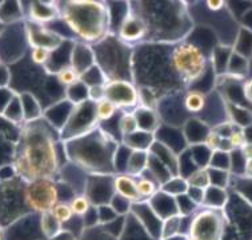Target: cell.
Returning a JSON list of instances; mask_svg holds the SVG:
<instances>
[{"label":"cell","instance_id":"obj_1","mask_svg":"<svg viewBox=\"0 0 252 240\" xmlns=\"http://www.w3.org/2000/svg\"><path fill=\"white\" fill-rule=\"evenodd\" d=\"M54 132L58 131L43 118L32 123H26L22 129L14 167L24 183L39 179L55 180L62 171L58 148L59 138H56Z\"/></svg>","mask_w":252,"mask_h":240},{"label":"cell","instance_id":"obj_2","mask_svg":"<svg viewBox=\"0 0 252 240\" xmlns=\"http://www.w3.org/2000/svg\"><path fill=\"white\" fill-rule=\"evenodd\" d=\"M62 143L67 162L87 175H115V157L120 142L100 124Z\"/></svg>","mask_w":252,"mask_h":240},{"label":"cell","instance_id":"obj_3","mask_svg":"<svg viewBox=\"0 0 252 240\" xmlns=\"http://www.w3.org/2000/svg\"><path fill=\"white\" fill-rule=\"evenodd\" d=\"M60 19L78 40L94 46L111 33L108 3L94 0H72L59 4Z\"/></svg>","mask_w":252,"mask_h":240},{"label":"cell","instance_id":"obj_4","mask_svg":"<svg viewBox=\"0 0 252 240\" xmlns=\"http://www.w3.org/2000/svg\"><path fill=\"white\" fill-rule=\"evenodd\" d=\"M142 7L139 14L146 20L147 37L144 42L176 44L183 42L192 31V18L187 8V3L165 1L164 11H148Z\"/></svg>","mask_w":252,"mask_h":240},{"label":"cell","instance_id":"obj_5","mask_svg":"<svg viewBox=\"0 0 252 240\" xmlns=\"http://www.w3.org/2000/svg\"><path fill=\"white\" fill-rule=\"evenodd\" d=\"M95 60L107 80L133 82V46L120 40L115 33L92 46Z\"/></svg>","mask_w":252,"mask_h":240},{"label":"cell","instance_id":"obj_6","mask_svg":"<svg viewBox=\"0 0 252 240\" xmlns=\"http://www.w3.org/2000/svg\"><path fill=\"white\" fill-rule=\"evenodd\" d=\"M171 67L182 84H193L206 75L210 58L202 47L191 40L171 46Z\"/></svg>","mask_w":252,"mask_h":240},{"label":"cell","instance_id":"obj_7","mask_svg":"<svg viewBox=\"0 0 252 240\" xmlns=\"http://www.w3.org/2000/svg\"><path fill=\"white\" fill-rule=\"evenodd\" d=\"M62 202L59 184L54 179H39L24 184V203L35 212H48Z\"/></svg>","mask_w":252,"mask_h":240},{"label":"cell","instance_id":"obj_8","mask_svg":"<svg viewBox=\"0 0 252 240\" xmlns=\"http://www.w3.org/2000/svg\"><path fill=\"white\" fill-rule=\"evenodd\" d=\"M99 124L100 123L96 118V104L95 103L87 100L82 104L73 106V110L67 123L60 131V142H65L69 139L87 134L88 131H91Z\"/></svg>","mask_w":252,"mask_h":240},{"label":"cell","instance_id":"obj_9","mask_svg":"<svg viewBox=\"0 0 252 240\" xmlns=\"http://www.w3.org/2000/svg\"><path fill=\"white\" fill-rule=\"evenodd\" d=\"M224 219L219 210L203 208L191 219L188 239L189 240H219L223 234Z\"/></svg>","mask_w":252,"mask_h":240},{"label":"cell","instance_id":"obj_10","mask_svg":"<svg viewBox=\"0 0 252 240\" xmlns=\"http://www.w3.org/2000/svg\"><path fill=\"white\" fill-rule=\"evenodd\" d=\"M106 99L120 111L135 110L139 106L138 86L128 80H110L104 86Z\"/></svg>","mask_w":252,"mask_h":240},{"label":"cell","instance_id":"obj_11","mask_svg":"<svg viewBox=\"0 0 252 240\" xmlns=\"http://www.w3.org/2000/svg\"><path fill=\"white\" fill-rule=\"evenodd\" d=\"M24 31L28 46H31V48H44L52 52L67 42V37L60 35L58 31H54L44 24L33 23L31 20L24 23Z\"/></svg>","mask_w":252,"mask_h":240},{"label":"cell","instance_id":"obj_12","mask_svg":"<svg viewBox=\"0 0 252 240\" xmlns=\"http://www.w3.org/2000/svg\"><path fill=\"white\" fill-rule=\"evenodd\" d=\"M115 175H87L83 195H86L94 207L110 204L115 195Z\"/></svg>","mask_w":252,"mask_h":240},{"label":"cell","instance_id":"obj_13","mask_svg":"<svg viewBox=\"0 0 252 240\" xmlns=\"http://www.w3.org/2000/svg\"><path fill=\"white\" fill-rule=\"evenodd\" d=\"M147 32H148V28H147L146 20L143 19L142 15L139 14L138 11L129 9L128 14L126 15L123 22L118 27L116 36L119 37L122 42L133 46V44L144 42Z\"/></svg>","mask_w":252,"mask_h":240},{"label":"cell","instance_id":"obj_14","mask_svg":"<svg viewBox=\"0 0 252 240\" xmlns=\"http://www.w3.org/2000/svg\"><path fill=\"white\" fill-rule=\"evenodd\" d=\"M95 64L96 60L92 46L80 40H73L71 56H69V65L73 69H76L79 74L83 75Z\"/></svg>","mask_w":252,"mask_h":240},{"label":"cell","instance_id":"obj_15","mask_svg":"<svg viewBox=\"0 0 252 240\" xmlns=\"http://www.w3.org/2000/svg\"><path fill=\"white\" fill-rule=\"evenodd\" d=\"M60 19V8L58 3L52 1H31L28 7V20L33 23L44 24L52 23Z\"/></svg>","mask_w":252,"mask_h":240},{"label":"cell","instance_id":"obj_16","mask_svg":"<svg viewBox=\"0 0 252 240\" xmlns=\"http://www.w3.org/2000/svg\"><path fill=\"white\" fill-rule=\"evenodd\" d=\"M211 125L207 124L206 121L202 118H199V116L189 118L184 123L183 127H182L184 139L187 142L188 147L206 143V139L208 136V134L211 132Z\"/></svg>","mask_w":252,"mask_h":240},{"label":"cell","instance_id":"obj_17","mask_svg":"<svg viewBox=\"0 0 252 240\" xmlns=\"http://www.w3.org/2000/svg\"><path fill=\"white\" fill-rule=\"evenodd\" d=\"M147 202L150 204V207L152 208V211L160 217L163 222L168 217L180 215L176 198L167 195L160 188L158 189V192L151 199H148Z\"/></svg>","mask_w":252,"mask_h":240},{"label":"cell","instance_id":"obj_18","mask_svg":"<svg viewBox=\"0 0 252 240\" xmlns=\"http://www.w3.org/2000/svg\"><path fill=\"white\" fill-rule=\"evenodd\" d=\"M72 110L73 104H71L67 99H64V100H60L54 106H51L48 110H46L43 114V119L46 120L55 131H58V134H60V131L63 129V127L67 123Z\"/></svg>","mask_w":252,"mask_h":240},{"label":"cell","instance_id":"obj_19","mask_svg":"<svg viewBox=\"0 0 252 240\" xmlns=\"http://www.w3.org/2000/svg\"><path fill=\"white\" fill-rule=\"evenodd\" d=\"M114 191L115 195L122 196L129 203H138L142 202L140 194L138 189V179L132 176L126 175V174H119L115 175L114 178Z\"/></svg>","mask_w":252,"mask_h":240},{"label":"cell","instance_id":"obj_20","mask_svg":"<svg viewBox=\"0 0 252 240\" xmlns=\"http://www.w3.org/2000/svg\"><path fill=\"white\" fill-rule=\"evenodd\" d=\"M132 112L135 118H136L138 128L140 131H144V132H150V134L155 135L156 131L159 129V127L163 123L156 110H150V108L138 106Z\"/></svg>","mask_w":252,"mask_h":240},{"label":"cell","instance_id":"obj_21","mask_svg":"<svg viewBox=\"0 0 252 240\" xmlns=\"http://www.w3.org/2000/svg\"><path fill=\"white\" fill-rule=\"evenodd\" d=\"M148 152L158 157L170 170L172 176L179 175V156L165 144L160 143L159 140H155V143L152 144V147L150 148Z\"/></svg>","mask_w":252,"mask_h":240},{"label":"cell","instance_id":"obj_22","mask_svg":"<svg viewBox=\"0 0 252 240\" xmlns=\"http://www.w3.org/2000/svg\"><path fill=\"white\" fill-rule=\"evenodd\" d=\"M155 135L144 131H135L133 134L127 135L120 139V144L128 148L131 151H150L152 144L155 143Z\"/></svg>","mask_w":252,"mask_h":240},{"label":"cell","instance_id":"obj_23","mask_svg":"<svg viewBox=\"0 0 252 240\" xmlns=\"http://www.w3.org/2000/svg\"><path fill=\"white\" fill-rule=\"evenodd\" d=\"M232 46L220 43L212 50L211 58H210V64L212 65V69L215 71L218 76H224L227 74V67H228L229 58L232 54Z\"/></svg>","mask_w":252,"mask_h":240},{"label":"cell","instance_id":"obj_24","mask_svg":"<svg viewBox=\"0 0 252 240\" xmlns=\"http://www.w3.org/2000/svg\"><path fill=\"white\" fill-rule=\"evenodd\" d=\"M19 97H20L22 107H23V115L26 123H32V121L40 120L43 118L44 111H43L40 103L35 95H32L31 92H22L19 93Z\"/></svg>","mask_w":252,"mask_h":240},{"label":"cell","instance_id":"obj_25","mask_svg":"<svg viewBox=\"0 0 252 240\" xmlns=\"http://www.w3.org/2000/svg\"><path fill=\"white\" fill-rule=\"evenodd\" d=\"M207 103H208V95L200 90H189L184 93V110L191 115H197V114L204 111Z\"/></svg>","mask_w":252,"mask_h":240},{"label":"cell","instance_id":"obj_26","mask_svg":"<svg viewBox=\"0 0 252 240\" xmlns=\"http://www.w3.org/2000/svg\"><path fill=\"white\" fill-rule=\"evenodd\" d=\"M148 151H131L129 150L128 160L126 166V175L132 178H140L146 172L147 164H148Z\"/></svg>","mask_w":252,"mask_h":240},{"label":"cell","instance_id":"obj_27","mask_svg":"<svg viewBox=\"0 0 252 240\" xmlns=\"http://www.w3.org/2000/svg\"><path fill=\"white\" fill-rule=\"evenodd\" d=\"M228 202V192L225 188H219L210 185L204 189V199H203L202 207L210 210H219L221 211L223 207Z\"/></svg>","mask_w":252,"mask_h":240},{"label":"cell","instance_id":"obj_28","mask_svg":"<svg viewBox=\"0 0 252 240\" xmlns=\"http://www.w3.org/2000/svg\"><path fill=\"white\" fill-rule=\"evenodd\" d=\"M24 16L22 3L19 1H1L0 3V20L5 26L19 23Z\"/></svg>","mask_w":252,"mask_h":240},{"label":"cell","instance_id":"obj_29","mask_svg":"<svg viewBox=\"0 0 252 240\" xmlns=\"http://www.w3.org/2000/svg\"><path fill=\"white\" fill-rule=\"evenodd\" d=\"M250 71V60L246 59L244 56L239 55L235 51H232L231 58H229L228 67H227V74L232 78L243 79Z\"/></svg>","mask_w":252,"mask_h":240},{"label":"cell","instance_id":"obj_30","mask_svg":"<svg viewBox=\"0 0 252 240\" xmlns=\"http://www.w3.org/2000/svg\"><path fill=\"white\" fill-rule=\"evenodd\" d=\"M159 188L165 192L170 196H174V198H179V196H183L188 192V188H189V184L186 178L183 176H172L171 179H168L165 183L159 187Z\"/></svg>","mask_w":252,"mask_h":240},{"label":"cell","instance_id":"obj_31","mask_svg":"<svg viewBox=\"0 0 252 240\" xmlns=\"http://www.w3.org/2000/svg\"><path fill=\"white\" fill-rule=\"evenodd\" d=\"M232 50L236 54L250 60V58L252 56V31H250L247 28H242L239 31L236 39H235Z\"/></svg>","mask_w":252,"mask_h":240},{"label":"cell","instance_id":"obj_32","mask_svg":"<svg viewBox=\"0 0 252 240\" xmlns=\"http://www.w3.org/2000/svg\"><path fill=\"white\" fill-rule=\"evenodd\" d=\"M1 118L7 121H9L11 124H19L23 123L24 115H23V107L20 103V97L19 93H15V96L12 97V100L9 102V104L5 108L4 114L1 115Z\"/></svg>","mask_w":252,"mask_h":240},{"label":"cell","instance_id":"obj_33","mask_svg":"<svg viewBox=\"0 0 252 240\" xmlns=\"http://www.w3.org/2000/svg\"><path fill=\"white\" fill-rule=\"evenodd\" d=\"M65 99L73 106H78L88 100V87L79 80L72 86L65 88Z\"/></svg>","mask_w":252,"mask_h":240},{"label":"cell","instance_id":"obj_34","mask_svg":"<svg viewBox=\"0 0 252 240\" xmlns=\"http://www.w3.org/2000/svg\"><path fill=\"white\" fill-rule=\"evenodd\" d=\"M40 227L43 234L47 236V238H55L58 234H59L63 227H62V223L55 217V215L52 213V211H48V212L41 213L40 217Z\"/></svg>","mask_w":252,"mask_h":240},{"label":"cell","instance_id":"obj_35","mask_svg":"<svg viewBox=\"0 0 252 240\" xmlns=\"http://www.w3.org/2000/svg\"><path fill=\"white\" fill-rule=\"evenodd\" d=\"M138 129V123H136V118L133 115V112L123 111L122 116L119 118V121H118V131L120 134V139L127 135L133 134Z\"/></svg>","mask_w":252,"mask_h":240},{"label":"cell","instance_id":"obj_36","mask_svg":"<svg viewBox=\"0 0 252 240\" xmlns=\"http://www.w3.org/2000/svg\"><path fill=\"white\" fill-rule=\"evenodd\" d=\"M187 181L189 187H195V188L200 189L208 188L211 185L208 168H197L196 171H193L191 175L188 176Z\"/></svg>","mask_w":252,"mask_h":240},{"label":"cell","instance_id":"obj_37","mask_svg":"<svg viewBox=\"0 0 252 240\" xmlns=\"http://www.w3.org/2000/svg\"><path fill=\"white\" fill-rule=\"evenodd\" d=\"M69 206L72 208L73 216H79V217H84L87 215V212L91 210L94 206L91 204V202L88 200V198L86 195H76L71 199L69 202Z\"/></svg>","mask_w":252,"mask_h":240},{"label":"cell","instance_id":"obj_38","mask_svg":"<svg viewBox=\"0 0 252 240\" xmlns=\"http://www.w3.org/2000/svg\"><path fill=\"white\" fill-rule=\"evenodd\" d=\"M229 153L223 152V151H212L208 168L231 172V156H229Z\"/></svg>","mask_w":252,"mask_h":240},{"label":"cell","instance_id":"obj_39","mask_svg":"<svg viewBox=\"0 0 252 240\" xmlns=\"http://www.w3.org/2000/svg\"><path fill=\"white\" fill-rule=\"evenodd\" d=\"M119 111L114 103H111L110 100H101V102L96 103V118L99 120V123L103 121H110L115 118L116 112Z\"/></svg>","mask_w":252,"mask_h":240},{"label":"cell","instance_id":"obj_40","mask_svg":"<svg viewBox=\"0 0 252 240\" xmlns=\"http://www.w3.org/2000/svg\"><path fill=\"white\" fill-rule=\"evenodd\" d=\"M55 76L58 83L60 86H64L65 88L72 86V84H75L76 82L80 80V74H79L76 69H73L71 65H67L64 68L59 69L55 74Z\"/></svg>","mask_w":252,"mask_h":240},{"label":"cell","instance_id":"obj_41","mask_svg":"<svg viewBox=\"0 0 252 240\" xmlns=\"http://www.w3.org/2000/svg\"><path fill=\"white\" fill-rule=\"evenodd\" d=\"M182 222H183V216L182 215H175L168 219H165L163 222V227H161V235L164 239L176 236L180 232V227H182Z\"/></svg>","mask_w":252,"mask_h":240},{"label":"cell","instance_id":"obj_42","mask_svg":"<svg viewBox=\"0 0 252 240\" xmlns=\"http://www.w3.org/2000/svg\"><path fill=\"white\" fill-rule=\"evenodd\" d=\"M138 189L142 200H148V199H151L158 192L159 185L156 184L155 181L150 179V178L140 176V178H138Z\"/></svg>","mask_w":252,"mask_h":240},{"label":"cell","instance_id":"obj_43","mask_svg":"<svg viewBox=\"0 0 252 240\" xmlns=\"http://www.w3.org/2000/svg\"><path fill=\"white\" fill-rule=\"evenodd\" d=\"M231 156V174L235 175H246L247 172V160L244 159L240 150H234L229 153Z\"/></svg>","mask_w":252,"mask_h":240},{"label":"cell","instance_id":"obj_44","mask_svg":"<svg viewBox=\"0 0 252 240\" xmlns=\"http://www.w3.org/2000/svg\"><path fill=\"white\" fill-rule=\"evenodd\" d=\"M208 172H210V181H211V185H214V187H219V188H227V187H228L231 172L221 171V170H215V168H208Z\"/></svg>","mask_w":252,"mask_h":240},{"label":"cell","instance_id":"obj_45","mask_svg":"<svg viewBox=\"0 0 252 240\" xmlns=\"http://www.w3.org/2000/svg\"><path fill=\"white\" fill-rule=\"evenodd\" d=\"M52 213L55 215L56 219H58L62 224L69 222L73 217L72 208H71L68 202H59L55 207L52 208Z\"/></svg>","mask_w":252,"mask_h":240},{"label":"cell","instance_id":"obj_46","mask_svg":"<svg viewBox=\"0 0 252 240\" xmlns=\"http://www.w3.org/2000/svg\"><path fill=\"white\" fill-rule=\"evenodd\" d=\"M97 212V220L101 223V224H108V223H112L114 220H116L119 215L116 213L114 208L111 207L110 204H104V206H99L96 207Z\"/></svg>","mask_w":252,"mask_h":240},{"label":"cell","instance_id":"obj_47","mask_svg":"<svg viewBox=\"0 0 252 240\" xmlns=\"http://www.w3.org/2000/svg\"><path fill=\"white\" fill-rule=\"evenodd\" d=\"M51 54L52 52L44 50V48H32L31 50V60H32L33 64L47 67L51 60Z\"/></svg>","mask_w":252,"mask_h":240},{"label":"cell","instance_id":"obj_48","mask_svg":"<svg viewBox=\"0 0 252 240\" xmlns=\"http://www.w3.org/2000/svg\"><path fill=\"white\" fill-rule=\"evenodd\" d=\"M110 206L114 208L118 215H126V213L131 212V206H132V203H129L128 200H126L122 196L114 195V198L110 202Z\"/></svg>","mask_w":252,"mask_h":240},{"label":"cell","instance_id":"obj_49","mask_svg":"<svg viewBox=\"0 0 252 240\" xmlns=\"http://www.w3.org/2000/svg\"><path fill=\"white\" fill-rule=\"evenodd\" d=\"M229 142L232 144V147L234 150H240V148L243 147L244 144L247 143V140H246V135H244V129L238 128V127H235L234 131L231 132V135L228 136Z\"/></svg>","mask_w":252,"mask_h":240},{"label":"cell","instance_id":"obj_50","mask_svg":"<svg viewBox=\"0 0 252 240\" xmlns=\"http://www.w3.org/2000/svg\"><path fill=\"white\" fill-rule=\"evenodd\" d=\"M15 91H12L11 88H0V116L3 115L5 111V108L9 104V102L12 100V97L15 96Z\"/></svg>","mask_w":252,"mask_h":240},{"label":"cell","instance_id":"obj_51","mask_svg":"<svg viewBox=\"0 0 252 240\" xmlns=\"http://www.w3.org/2000/svg\"><path fill=\"white\" fill-rule=\"evenodd\" d=\"M106 86V84H104ZM104 86H94V87L88 88V100L92 103H99L106 99V93H104Z\"/></svg>","mask_w":252,"mask_h":240},{"label":"cell","instance_id":"obj_52","mask_svg":"<svg viewBox=\"0 0 252 240\" xmlns=\"http://www.w3.org/2000/svg\"><path fill=\"white\" fill-rule=\"evenodd\" d=\"M16 176H18V172H16L14 166L4 164V166L0 167V183H9Z\"/></svg>","mask_w":252,"mask_h":240},{"label":"cell","instance_id":"obj_53","mask_svg":"<svg viewBox=\"0 0 252 240\" xmlns=\"http://www.w3.org/2000/svg\"><path fill=\"white\" fill-rule=\"evenodd\" d=\"M187 196L191 199V200H192L193 203H196L199 207H202L203 199H204V189L195 188V187H189V188H188Z\"/></svg>","mask_w":252,"mask_h":240},{"label":"cell","instance_id":"obj_54","mask_svg":"<svg viewBox=\"0 0 252 240\" xmlns=\"http://www.w3.org/2000/svg\"><path fill=\"white\" fill-rule=\"evenodd\" d=\"M9 83H11V71L8 65L3 63L0 64V88L9 87Z\"/></svg>","mask_w":252,"mask_h":240},{"label":"cell","instance_id":"obj_55","mask_svg":"<svg viewBox=\"0 0 252 240\" xmlns=\"http://www.w3.org/2000/svg\"><path fill=\"white\" fill-rule=\"evenodd\" d=\"M206 7L211 12H220L225 7V1H221V0H208L206 3Z\"/></svg>","mask_w":252,"mask_h":240},{"label":"cell","instance_id":"obj_56","mask_svg":"<svg viewBox=\"0 0 252 240\" xmlns=\"http://www.w3.org/2000/svg\"><path fill=\"white\" fill-rule=\"evenodd\" d=\"M243 92L246 100L252 106V78L243 84Z\"/></svg>","mask_w":252,"mask_h":240},{"label":"cell","instance_id":"obj_57","mask_svg":"<svg viewBox=\"0 0 252 240\" xmlns=\"http://www.w3.org/2000/svg\"><path fill=\"white\" fill-rule=\"evenodd\" d=\"M240 151L243 153L244 159L248 162H251L252 160V143H246L243 147L240 148Z\"/></svg>","mask_w":252,"mask_h":240},{"label":"cell","instance_id":"obj_58","mask_svg":"<svg viewBox=\"0 0 252 240\" xmlns=\"http://www.w3.org/2000/svg\"><path fill=\"white\" fill-rule=\"evenodd\" d=\"M51 240H75V236H73L69 231L62 230V231H60L55 238H52Z\"/></svg>","mask_w":252,"mask_h":240},{"label":"cell","instance_id":"obj_59","mask_svg":"<svg viewBox=\"0 0 252 240\" xmlns=\"http://www.w3.org/2000/svg\"><path fill=\"white\" fill-rule=\"evenodd\" d=\"M246 175H247L248 178H252V160L247 163V172H246Z\"/></svg>","mask_w":252,"mask_h":240},{"label":"cell","instance_id":"obj_60","mask_svg":"<svg viewBox=\"0 0 252 240\" xmlns=\"http://www.w3.org/2000/svg\"><path fill=\"white\" fill-rule=\"evenodd\" d=\"M5 28H7V26H5V24L3 23L1 20H0V37L3 36V33H4Z\"/></svg>","mask_w":252,"mask_h":240},{"label":"cell","instance_id":"obj_61","mask_svg":"<svg viewBox=\"0 0 252 240\" xmlns=\"http://www.w3.org/2000/svg\"><path fill=\"white\" fill-rule=\"evenodd\" d=\"M0 64H3V60H1V56H0Z\"/></svg>","mask_w":252,"mask_h":240},{"label":"cell","instance_id":"obj_62","mask_svg":"<svg viewBox=\"0 0 252 240\" xmlns=\"http://www.w3.org/2000/svg\"><path fill=\"white\" fill-rule=\"evenodd\" d=\"M0 240H1V234H0Z\"/></svg>","mask_w":252,"mask_h":240},{"label":"cell","instance_id":"obj_63","mask_svg":"<svg viewBox=\"0 0 252 240\" xmlns=\"http://www.w3.org/2000/svg\"><path fill=\"white\" fill-rule=\"evenodd\" d=\"M188 240H189V239H188Z\"/></svg>","mask_w":252,"mask_h":240}]
</instances>
